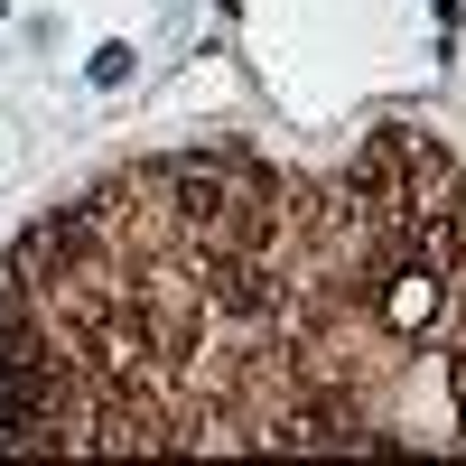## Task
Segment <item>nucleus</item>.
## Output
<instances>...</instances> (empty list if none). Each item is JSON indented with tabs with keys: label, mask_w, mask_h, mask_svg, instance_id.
Returning <instances> with one entry per match:
<instances>
[{
	"label": "nucleus",
	"mask_w": 466,
	"mask_h": 466,
	"mask_svg": "<svg viewBox=\"0 0 466 466\" xmlns=\"http://www.w3.org/2000/svg\"><path fill=\"white\" fill-rule=\"evenodd\" d=\"M0 448L466 457V168L373 131L345 168L177 149L0 261Z\"/></svg>",
	"instance_id": "nucleus-1"
},
{
	"label": "nucleus",
	"mask_w": 466,
	"mask_h": 466,
	"mask_svg": "<svg viewBox=\"0 0 466 466\" xmlns=\"http://www.w3.org/2000/svg\"><path fill=\"white\" fill-rule=\"evenodd\" d=\"M122 75H131V47H122V37H112V47H94V85H122Z\"/></svg>",
	"instance_id": "nucleus-2"
},
{
	"label": "nucleus",
	"mask_w": 466,
	"mask_h": 466,
	"mask_svg": "<svg viewBox=\"0 0 466 466\" xmlns=\"http://www.w3.org/2000/svg\"><path fill=\"white\" fill-rule=\"evenodd\" d=\"M0 19H10V0H0Z\"/></svg>",
	"instance_id": "nucleus-3"
}]
</instances>
